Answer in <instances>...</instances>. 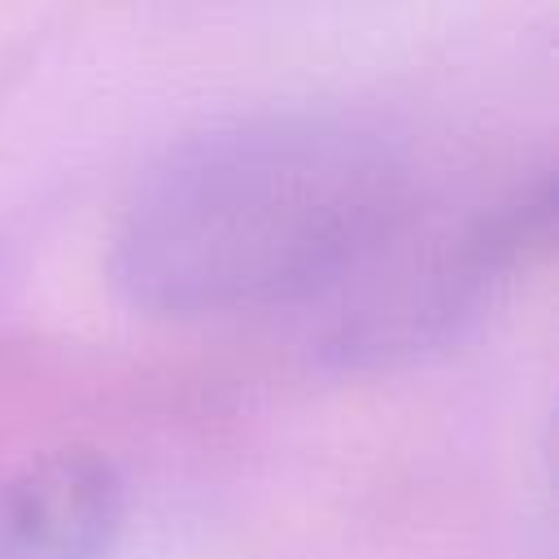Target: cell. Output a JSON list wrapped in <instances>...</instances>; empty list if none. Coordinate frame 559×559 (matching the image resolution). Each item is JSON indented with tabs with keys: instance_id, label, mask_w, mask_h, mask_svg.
I'll list each match as a JSON object with an SVG mask.
<instances>
[{
	"instance_id": "cell-1",
	"label": "cell",
	"mask_w": 559,
	"mask_h": 559,
	"mask_svg": "<svg viewBox=\"0 0 559 559\" xmlns=\"http://www.w3.org/2000/svg\"><path fill=\"white\" fill-rule=\"evenodd\" d=\"M376 127L288 109L166 148L109 236V284L148 319H223L319 301L411 197Z\"/></svg>"
},
{
	"instance_id": "cell-2",
	"label": "cell",
	"mask_w": 559,
	"mask_h": 559,
	"mask_svg": "<svg viewBox=\"0 0 559 559\" xmlns=\"http://www.w3.org/2000/svg\"><path fill=\"white\" fill-rule=\"evenodd\" d=\"M555 231V175L528 170L493 192L406 197L393 223L319 297L323 358L393 367L459 341L498 293L546 253Z\"/></svg>"
},
{
	"instance_id": "cell-3",
	"label": "cell",
	"mask_w": 559,
	"mask_h": 559,
	"mask_svg": "<svg viewBox=\"0 0 559 559\" xmlns=\"http://www.w3.org/2000/svg\"><path fill=\"white\" fill-rule=\"evenodd\" d=\"M122 476L92 450H57L0 485V559H109Z\"/></svg>"
}]
</instances>
